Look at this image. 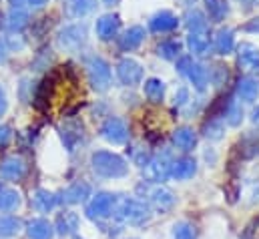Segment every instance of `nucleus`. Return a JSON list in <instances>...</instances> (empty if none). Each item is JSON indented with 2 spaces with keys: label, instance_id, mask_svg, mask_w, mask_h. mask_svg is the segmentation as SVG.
I'll use <instances>...</instances> for the list:
<instances>
[{
  "label": "nucleus",
  "instance_id": "f257e3e1",
  "mask_svg": "<svg viewBox=\"0 0 259 239\" xmlns=\"http://www.w3.org/2000/svg\"><path fill=\"white\" fill-rule=\"evenodd\" d=\"M91 163H93L95 173L105 177V179H119V177H125L129 173L127 161L123 157H119L117 153H111V151H97V153H93Z\"/></svg>",
  "mask_w": 259,
  "mask_h": 239
},
{
  "label": "nucleus",
  "instance_id": "f03ea898",
  "mask_svg": "<svg viewBox=\"0 0 259 239\" xmlns=\"http://www.w3.org/2000/svg\"><path fill=\"white\" fill-rule=\"evenodd\" d=\"M115 217L121 219V221H127L131 225H143L151 219V209L145 201L141 199H133V197H123V199H117L115 207Z\"/></svg>",
  "mask_w": 259,
  "mask_h": 239
},
{
  "label": "nucleus",
  "instance_id": "7ed1b4c3",
  "mask_svg": "<svg viewBox=\"0 0 259 239\" xmlns=\"http://www.w3.org/2000/svg\"><path fill=\"white\" fill-rule=\"evenodd\" d=\"M139 193H143V197H147L159 213H165V211L173 209V205H175V193L169 191L167 187H161V185L153 187L149 183H143V185H139Z\"/></svg>",
  "mask_w": 259,
  "mask_h": 239
},
{
  "label": "nucleus",
  "instance_id": "20e7f679",
  "mask_svg": "<svg viewBox=\"0 0 259 239\" xmlns=\"http://www.w3.org/2000/svg\"><path fill=\"white\" fill-rule=\"evenodd\" d=\"M177 70L191 81V85H193L197 91H205V87L209 83V72H207V68L203 64L195 62L193 57H179V60H177Z\"/></svg>",
  "mask_w": 259,
  "mask_h": 239
},
{
  "label": "nucleus",
  "instance_id": "39448f33",
  "mask_svg": "<svg viewBox=\"0 0 259 239\" xmlns=\"http://www.w3.org/2000/svg\"><path fill=\"white\" fill-rule=\"evenodd\" d=\"M87 70H89V81L93 85L95 91L103 93L109 89L111 85V66L107 64V60L101 57H91L87 62Z\"/></svg>",
  "mask_w": 259,
  "mask_h": 239
},
{
  "label": "nucleus",
  "instance_id": "423d86ee",
  "mask_svg": "<svg viewBox=\"0 0 259 239\" xmlns=\"http://www.w3.org/2000/svg\"><path fill=\"white\" fill-rule=\"evenodd\" d=\"M117 203V195L113 193H97L93 197V201L87 205V217L91 219H103V217H109L113 213V207Z\"/></svg>",
  "mask_w": 259,
  "mask_h": 239
},
{
  "label": "nucleus",
  "instance_id": "0eeeda50",
  "mask_svg": "<svg viewBox=\"0 0 259 239\" xmlns=\"http://www.w3.org/2000/svg\"><path fill=\"white\" fill-rule=\"evenodd\" d=\"M84 41H87V28L82 24H68L57 36L59 47L65 51H78L84 45Z\"/></svg>",
  "mask_w": 259,
  "mask_h": 239
},
{
  "label": "nucleus",
  "instance_id": "6e6552de",
  "mask_svg": "<svg viewBox=\"0 0 259 239\" xmlns=\"http://www.w3.org/2000/svg\"><path fill=\"white\" fill-rule=\"evenodd\" d=\"M117 76L123 85L137 87L143 81V66L133 59H121L117 62Z\"/></svg>",
  "mask_w": 259,
  "mask_h": 239
},
{
  "label": "nucleus",
  "instance_id": "1a4fd4ad",
  "mask_svg": "<svg viewBox=\"0 0 259 239\" xmlns=\"http://www.w3.org/2000/svg\"><path fill=\"white\" fill-rule=\"evenodd\" d=\"M101 135L109 143L121 145V143H125L129 139V129H127V125L119 119V117H109V119L103 123V127H101Z\"/></svg>",
  "mask_w": 259,
  "mask_h": 239
},
{
  "label": "nucleus",
  "instance_id": "9d476101",
  "mask_svg": "<svg viewBox=\"0 0 259 239\" xmlns=\"http://www.w3.org/2000/svg\"><path fill=\"white\" fill-rule=\"evenodd\" d=\"M89 197H91V185L84 183V181H78V183H72L70 187H66L61 193L59 201L65 203V205H76V203L87 201Z\"/></svg>",
  "mask_w": 259,
  "mask_h": 239
},
{
  "label": "nucleus",
  "instance_id": "9b49d317",
  "mask_svg": "<svg viewBox=\"0 0 259 239\" xmlns=\"http://www.w3.org/2000/svg\"><path fill=\"white\" fill-rule=\"evenodd\" d=\"M179 26V18L171 12V10H161L157 12L151 20H149V28L157 34H163V32H171Z\"/></svg>",
  "mask_w": 259,
  "mask_h": 239
},
{
  "label": "nucleus",
  "instance_id": "f8f14e48",
  "mask_svg": "<svg viewBox=\"0 0 259 239\" xmlns=\"http://www.w3.org/2000/svg\"><path fill=\"white\" fill-rule=\"evenodd\" d=\"M197 173V163L191 157H181L177 161H171V169H169V177L177 181H187L191 179Z\"/></svg>",
  "mask_w": 259,
  "mask_h": 239
},
{
  "label": "nucleus",
  "instance_id": "ddd939ff",
  "mask_svg": "<svg viewBox=\"0 0 259 239\" xmlns=\"http://www.w3.org/2000/svg\"><path fill=\"white\" fill-rule=\"evenodd\" d=\"M24 171H26V165H24V161L20 159V157H16V155H10V157H4L2 161H0V175L4 177V179H20L22 175H24Z\"/></svg>",
  "mask_w": 259,
  "mask_h": 239
},
{
  "label": "nucleus",
  "instance_id": "4468645a",
  "mask_svg": "<svg viewBox=\"0 0 259 239\" xmlns=\"http://www.w3.org/2000/svg\"><path fill=\"white\" fill-rule=\"evenodd\" d=\"M119 26H121V20H119L117 14H105L97 20L95 30H97V36L101 41H109L119 32Z\"/></svg>",
  "mask_w": 259,
  "mask_h": 239
},
{
  "label": "nucleus",
  "instance_id": "2eb2a0df",
  "mask_svg": "<svg viewBox=\"0 0 259 239\" xmlns=\"http://www.w3.org/2000/svg\"><path fill=\"white\" fill-rule=\"evenodd\" d=\"M237 60L243 68L247 70H255L259 72V49L249 45V43H243L239 49H237Z\"/></svg>",
  "mask_w": 259,
  "mask_h": 239
},
{
  "label": "nucleus",
  "instance_id": "dca6fc26",
  "mask_svg": "<svg viewBox=\"0 0 259 239\" xmlns=\"http://www.w3.org/2000/svg\"><path fill=\"white\" fill-rule=\"evenodd\" d=\"M78 223H80V219H78V215L74 213V211H63L59 217H57V223H55V229H57V233H61V235H74L76 233V229H78Z\"/></svg>",
  "mask_w": 259,
  "mask_h": 239
},
{
  "label": "nucleus",
  "instance_id": "f3484780",
  "mask_svg": "<svg viewBox=\"0 0 259 239\" xmlns=\"http://www.w3.org/2000/svg\"><path fill=\"white\" fill-rule=\"evenodd\" d=\"M145 41V28L143 26H131L123 32V36L119 38V47L123 51H135L141 47V43Z\"/></svg>",
  "mask_w": 259,
  "mask_h": 239
},
{
  "label": "nucleus",
  "instance_id": "a211bd4d",
  "mask_svg": "<svg viewBox=\"0 0 259 239\" xmlns=\"http://www.w3.org/2000/svg\"><path fill=\"white\" fill-rule=\"evenodd\" d=\"M187 47H189V51H191L193 55H197V57L209 55V51H211L209 34H207L205 30H201V32H189V36H187Z\"/></svg>",
  "mask_w": 259,
  "mask_h": 239
},
{
  "label": "nucleus",
  "instance_id": "6ab92c4d",
  "mask_svg": "<svg viewBox=\"0 0 259 239\" xmlns=\"http://www.w3.org/2000/svg\"><path fill=\"white\" fill-rule=\"evenodd\" d=\"M169 169H171V159L167 153L157 155L149 161V173L155 181H165L169 177Z\"/></svg>",
  "mask_w": 259,
  "mask_h": 239
},
{
  "label": "nucleus",
  "instance_id": "aec40b11",
  "mask_svg": "<svg viewBox=\"0 0 259 239\" xmlns=\"http://www.w3.org/2000/svg\"><path fill=\"white\" fill-rule=\"evenodd\" d=\"M173 143H175L177 149L189 153V151H193L195 145H197V135H195V131L191 127H179L173 133Z\"/></svg>",
  "mask_w": 259,
  "mask_h": 239
},
{
  "label": "nucleus",
  "instance_id": "412c9836",
  "mask_svg": "<svg viewBox=\"0 0 259 239\" xmlns=\"http://www.w3.org/2000/svg\"><path fill=\"white\" fill-rule=\"evenodd\" d=\"M26 233L30 239H53L55 235V225L49 223L47 219L38 217V219H32L26 227Z\"/></svg>",
  "mask_w": 259,
  "mask_h": 239
},
{
  "label": "nucleus",
  "instance_id": "4be33fe9",
  "mask_svg": "<svg viewBox=\"0 0 259 239\" xmlns=\"http://www.w3.org/2000/svg\"><path fill=\"white\" fill-rule=\"evenodd\" d=\"M213 47L219 55H229L235 49V32L231 28H219L217 34H215Z\"/></svg>",
  "mask_w": 259,
  "mask_h": 239
},
{
  "label": "nucleus",
  "instance_id": "5701e85b",
  "mask_svg": "<svg viewBox=\"0 0 259 239\" xmlns=\"http://www.w3.org/2000/svg\"><path fill=\"white\" fill-rule=\"evenodd\" d=\"M237 95H239L241 101L253 103L259 95V83L253 76H243V78L237 83Z\"/></svg>",
  "mask_w": 259,
  "mask_h": 239
},
{
  "label": "nucleus",
  "instance_id": "b1692460",
  "mask_svg": "<svg viewBox=\"0 0 259 239\" xmlns=\"http://www.w3.org/2000/svg\"><path fill=\"white\" fill-rule=\"evenodd\" d=\"M32 201H34V207H36L40 213H49V211H53V209L57 207L59 197H57L55 193L47 191V189H38V191L34 193Z\"/></svg>",
  "mask_w": 259,
  "mask_h": 239
},
{
  "label": "nucleus",
  "instance_id": "393cba45",
  "mask_svg": "<svg viewBox=\"0 0 259 239\" xmlns=\"http://www.w3.org/2000/svg\"><path fill=\"white\" fill-rule=\"evenodd\" d=\"M143 91H145V97L151 101V103H161L163 97H165V83L161 78H147L145 85H143Z\"/></svg>",
  "mask_w": 259,
  "mask_h": 239
},
{
  "label": "nucleus",
  "instance_id": "a878e982",
  "mask_svg": "<svg viewBox=\"0 0 259 239\" xmlns=\"http://www.w3.org/2000/svg\"><path fill=\"white\" fill-rule=\"evenodd\" d=\"M181 49H183V45L177 38H169V41H163L157 47V53L165 60H177L181 57Z\"/></svg>",
  "mask_w": 259,
  "mask_h": 239
},
{
  "label": "nucleus",
  "instance_id": "bb28decb",
  "mask_svg": "<svg viewBox=\"0 0 259 239\" xmlns=\"http://www.w3.org/2000/svg\"><path fill=\"white\" fill-rule=\"evenodd\" d=\"M205 8L209 12V18L215 22H221L229 14V4L227 0H205Z\"/></svg>",
  "mask_w": 259,
  "mask_h": 239
},
{
  "label": "nucleus",
  "instance_id": "cd10ccee",
  "mask_svg": "<svg viewBox=\"0 0 259 239\" xmlns=\"http://www.w3.org/2000/svg\"><path fill=\"white\" fill-rule=\"evenodd\" d=\"M61 137H63V143L66 145L68 151H74V147L80 143L82 139V127L78 125H66L65 129H61Z\"/></svg>",
  "mask_w": 259,
  "mask_h": 239
},
{
  "label": "nucleus",
  "instance_id": "c85d7f7f",
  "mask_svg": "<svg viewBox=\"0 0 259 239\" xmlns=\"http://www.w3.org/2000/svg\"><path fill=\"white\" fill-rule=\"evenodd\" d=\"M185 26H187L191 32H201V30L207 28V18H205V14H203L201 10L191 8V10H187V14H185Z\"/></svg>",
  "mask_w": 259,
  "mask_h": 239
},
{
  "label": "nucleus",
  "instance_id": "c756f323",
  "mask_svg": "<svg viewBox=\"0 0 259 239\" xmlns=\"http://www.w3.org/2000/svg\"><path fill=\"white\" fill-rule=\"evenodd\" d=\"M22 223L14 215H2L0 217V237H12L20 231Z\"/></svg>",
  "mask_w": 259,
  "mask_h": 239
},
{
  "label": "nucleus",
  "instance_id": "7c9ffc66",
  "mask_svg": "<svg viewBox=\"0 0 259 239\" xmlns=\"http://www.w3.org/2000/svg\"><path fill=\"white\" fill-rule=\"evenodd\" d=\"M66 8H68V14L70 16H87L89 12H93L95 8V0H68L66 2Z\"/></svg>",
  "mask_w": 259,
  "mask_h": 239
},
{
  "label": "nucleus",
  "instance_id": "2f4dec72",
  "mask_svg": "<svg viewBox=\"0 0 259 239\" xmlns=\"http://www.w3.org/2000/svg\"><path fill=\"white\" fill-rule=\"evenodd\" d=\"M20 205V195L14 189H2L0 191V211H14Z\"/></svg>",
  "mask_w": 259,
  "mask_h": 239
},
{
  "label": "nucleus",
  "instance_id": "473e14b6",
  "mask_svg": "<svg viewBox=\"0 0 259 239\" xmlns=\"http://www.w3.org/2000/svg\"><path fill=\"white\" fill-rule=\"evenodd\" d=\"M26 24H28V14H26V10H22V8H12L10 14H8V28L18 32V30H22Z\"/></svg>",
  "mask_w": 259,
  "mask_h": 239
},
{
  "label": "nucleus",
  "instance_id": "72a5a7b5",
  "mask_svg": "<svg viewBox=\"0 0 259 239\" xmlns=\"http://www.w3.org/2000/svg\"><path fill=\"white\" fill-rule=\"evenodd\" d=\"M223 133H225V127H223V123L217 119V117L209 119L203 125V135L207 139H211V141H219L223 137Z\"/></svg>",
  "mask_w": 259,
  "mask_h": 239
},
{
  "label": "nucleus",
  "instance_id": "f704fd0d",
  "mask_svg": "<svg viewBox=\"0 0 259 239\" xmlns=\"http://www.w3.org/2000/svg\"><path fill=\"white\" fill-rule=\"evenodd\" d=\"M223 117H225V121H227V125H231V127L241 125V121H243V109H241V105L235 103V101H231V103L227 105Z\"/></svg>",
  "mask_w": 259,
  "mask_h": 239
},
{
  "label": "nucleus",
  "instance_id": "c9c22d12",
  "mask_svg": "<svg viewBox=\"0 0 259 239\" xmlns=\"http://www.w3.org/2000/svg\"><path fill=\"white\" fill-rule=\"evenodd\" d=\"M173 239H197V229L189 221H179L173 225Z\"/></svg>",
  "mask_w": 259,
  "mask_h": 239
},
{
  "label": "nucleus",
  "instance_id": "e433bc0d",
  "mask_svg": "<svg viewBox=\"0 0 259 239\" xmlns=\"http://www.w3.org/2000/svg\"><path fill=\"white\" fill-rule=\"evenodd\" d=\"M211 78H213V83H215L217 87H221V85L227 81V66L217 64V66L213 68V72H211Z\"/></svg>",
  "mask_w": 259,
  "mask_h": 239
},
{
  "label": "nucleus",
  "instance_id": "4c0bfd02",
  "mask_svg": "<svg viewBox=\"0 0 259 239\" xmlns=\"http://www.w3.org/2000/svg\"><path fill=\"white\" fill-rule=\"evenodd\" d=\"M243 237L245 239H259V217H255L243 231Z\"/></svg>",
  "mask_w": 259,
  "mask_h": 239
},
{
  "label": "nucleus",
  "instance_id": "58836bf2",
  "mask_svg": "<svg viewBox=\"0 0 259 239\" xmlns=\"http://www.w3.org/2000/svg\"><path fill=\"white\" fill-rule=\"evenodd\" d=\"M187 103H189V91H187V87L177 89V93H175V105L177 107H185Z\"/></svg>",
  "mask_w": 259,
  "mask_h": 239
},
{
  "label": "nucleus",
  "instance_id": "ea45409f",
  "mask_svg": "<svg viewBox=\"0 0 259 239\" xmlns=\"http://www.w3.org/2000/svg\"><path fill=\"white\" fill-rule=\"evenodd\" d=\"M10 139H12V131H10V127L0 125V147H6V145L10 143Z\"/></svg>",
  "mask_w": 259,
  "mask_h": 239
},
{
  "label": "nucleus",
  "instance_id": "a19ab883",
  "mask_svg": "<svg viewBox=\"0 0 259 239\" xmlns=\"http://www.w3.org/2000/svg\"><path fill=\"white\" fill-rule=\"evenodd\" d=\"M243 28H245L247 32H259V18H251Z\"/></svg>",
  "mask_w": 259,
  "mask_h": 239
},
{
  "label": "nucleus",
  "instance_id": "79ce46f5",
  "mask_svg": "<svg viewBox=\"0 0 259 239\" xmlns=\"http://www.w3.org/2000/svg\"><path fill=\"white\" fill-rule=\"evenodd\" d=\"M8 59V45L4 38H0V62H6Z\"/></svg>",
  "mask_w": 259,
  "mask_h": 239
},
{
  "label": "nucleus",
  "instance_id": "37998d69",
  "mask_svg": "<svg viewBox=\"0 0 259 239\" xmlns=\"http://www.w3.org/2000/svg\"><path fill=\"white\" fill-rule=\"evenodd\" d=\"M6 107H8V103H6V93H4V89H0V117L4 115Z\"/></svg>",
  "mask_w": 259,
  "mask_h": 239
},
{
  "label": "nucleus",
  "instance_id": "c03bdc74",
  "mask_svg": "<svg viewBox=\"0 0 259 239\" xmlns=\"http://www.w3.org/2000/svg\"><path fill=\"white\" fill-rule=\"evenodd\" d=\"M10 47H12V49H22L24 43H22L18 36H12V38H10Z\"/></svg>",
  "mask_w": 259,
  "mask_h": 239
},
{
  "label": "nucleus",
  "instance_id": "a18cd8bd",
  "mask_svg": "<svg viewBox=\"0 0 259 239\" xmlns=\"http://www.w3.org/2000/svg\"><path fill=\"white\" fill-rule=\"evenodd\" d=\"M26 2H28L32 8H40V6H45L49 0H26Z\"/></svg>",
  "mask_w": 259,
  "mask_h": 239
},
{
  "label": "nucleus",
  "instance_id": "49530a36",
  "mask_svg": "<svg viewBox=\"0 0 259 239\" xmlns=\"http://www.w3.org/2000/svg\"><path fill=\"white\" fill-rule=\"evenodd\" d=\"M251 121H253L255 125H259V105H257V109L251 113Z\"/></svg>",
  "mask_w": 259,
  "mask_h": 239
},
{
  "label": "nucleus",
  "instance_id": "de8ad7c7",
  "mask_svg": "<svg viewBox=\"0 0 259 239\" xmlns=\"http://www.w3.org/2000/svg\"><path fill=\"white\" fill-rule=\"evenodd\" d=\"M121 0H103V4H107V6H115V4H119Z\"/></svg>",
  "mask_w": 259,
  "mask_h": 239
},
{
  "label": "nucleus",
  "instance_id": "09e8293b",
  "mask_svg": "<svg viewBox=\"0 0 259 239\" xmlns=\"http://www.w3.org/2000/svg\"><path fill=\"white\" fill-rule=\"evenodd\" d=\"M12 4H14V8H20V4H22V0H10Z\"/></svg>",
  "mask_w": 259,
  "mask_h": 239
},
{
  "label": "nucleus",
  "instance_id": "8fccbe9b",
  "mask_svg": "<svg viewBox=\"0 0 259 239\" xmlns=\"http://www.w3.org/2000/svg\"><path fill=\"white\" fill-rule=\"evenodd\" d=\"M249 4H253V6H259V0H249Z\"/></svg>",
  "mask_w": 259,
  "mask_h": 239
},
{
  "label": "nucleus",
  "instance_id": "3c124183",
  "mask_svg": "<svg viewBox=\"0 0 259 239\" xmlns=\"http://www.w3.org/2000/svg\"><path fill=\"white\" fill-rule=\"evenodd\" d=\"M181 2H183V4H193L195 0H181Z\"/></svg>",
  "mask_w": 259,
  "mask_h": 239
},
{
  "label": "nucleus",
  "instance_id": "603ef678",
  "mask_svg": "<svg viewBox=\"0 0 259 239\" xmlns=\"http://www.w3.org/2000/svg\"><path fill=\"white\" fill-rule=\"evenodd\" d=\"M0 191H2V187H0Z\"/></svg>",
  "mask_w": 259,
  "mask_h": 239
}]
</instances>
